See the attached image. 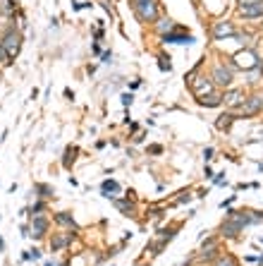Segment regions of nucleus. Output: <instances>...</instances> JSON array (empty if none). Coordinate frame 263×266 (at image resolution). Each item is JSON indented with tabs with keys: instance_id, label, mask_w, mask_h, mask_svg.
<instances>
[{
	"instance_id": "nucleus-1",
	"label": "nucleus",
	"mask_w": 263,
	"mask_h": 266,
	"mask_svg": "<svg viewBox=\"0 0 263 266\" xmlns=\"http://www.w3.org/2000/svg\"><path fill=\"white\" fill-rule=\"evenodd\" d=\"M134 10H137V17L141 22H153L158 14L156 0H134Z\"/></svg>"
},
{
	"instance_id": "nucleus-2",
	"label": "nucleus",
	"mask_w": 263,
	"mask_h": 266,
	"mask_svg": "<svg viewBox=\"0 0 263 266\" xmlns=\"http://www.w3.org/2000/svg\"><path fill=\"white\" fill-rule=\"evenodd\" d=\"M20 46H22V36L10 29V31L5 34V39H3V48L7 50V56L10 58H14L17 53H20Z\"/></svg>"
},
{
	"instance_id": "nucleus-3",
	"label": "nucleus",
	"mask_w": 263,
	"mask_h": 266,
	"mask_svg": "<svg viewBox=\"0 0 263 266\" xmlns=\"http://www.w3.org/2000/svg\"><path fill=\"white\" fill-rule=\"evenodd\" d=\"M235 65L237 67H242V70H254V67H258V58L256 53H251V50H244V53H237L235 56Z\"/></svg>"
},
{
	"instance_id": "nucleus-4",
	"label": "nucleus",
	"mask_w": 263,
	"mask_h": 266,
	"mask_svg": "<svg viewBox=\"0 0 263 266\" xmlns=\"http://www.w3.org/2000/svg\"><path fill=\"white\" fill-rule=\"evenodd\" d=\"M261 108H263V98H261V96L244 98L242 108H239V115H244V118H249V115H256V113H261Z\"/></svg>"
},
{
	"instance_id": "nucleus-5",
	"label": "nucleus",
	"mask_w": 263,
	"mask_h": 266,
	"mask_svg": "<svg viewBox=\"0 0 263 266\" xmlns=\"http://www.w3.org/2000/svg\"><path fill=\"white\" fill-rule=\"evenodd\" d=\"M239 12H242V17H247V20H256V17H263V0L239 7Z\"/></svg>"
},
{
	"instance_id": "nucleus-6",
	"label": "nucleus",
	"mask_w": 263,
	"mask_h": 266,
	"mask_svg": "<svg viewBox=\"0 0 263 266\" xmlns=\"http://www.w3.org/2000/svg\"><path fill=\"white\" fill-rule=\"evenodd\" d=\"M235 27L230 24V22H215V27H213V36L220 41V39H228V36H235Z\"/></svg>"
},
{
	"instance_id": "nucleus-7",
	"label": "nucleus",
	"mask_w": 263,
	"mask_h": 266,
	"mask_svg": "<svg viewBox=\"0 0 263 266\" xmlns=\"http://www.w3.org/2000/svg\"><path fill=\"white\" fill-rule=\"evenodd\" d=\"M213 79L218 82V84H222V86H230V84H232V70L218 65V67L213 70Z\"/></svg>"
},
{
	"instance_id": "nucleus-8",
	"label": "nucleus",
	"mask_w": 263,
	"mask_h": 266,
	"mask_svg": "<svg viewBox=\"0 0 263 266\" xmlns=\"http://www.w3.org/2000/svg\"><path fill=\"white\" fill-rule=\"evenodd\" d=\"M192 91H194L196 96H206V94H211L213 91V84L208 82V79H203V82H196V79H192Z\"/></svg>"
},
{
	"instance_id": "nucleus-9",
	"label": "nucleus",
	"mask_w": 263,
	"mask_h": 266,
	"mask_svg": "<svg viewBox=\"0 0 263 266\" xmlns=\"http://www.w3.org/2000/svg\"><path fill=\"white\" fill-rule=\"evenodd\" d=\"M69 242H72V233H63V235H58V238L50 240V250H53V252H58V250L67 247Z\"/></svg>"
},
{
	"instance_id": "nucleus-10",
	"label": "nucleus",
	"mask_w": 263,
	"mask_h": 266,
	"mask_svg": "<svg viewBox=\"0 0 263 266\" xmlns=\"http://www.w3.org/2000/svg\"><path fill=\"white\" fill-rule=\"evenodd\" d=\"M31 230H34L36 238H43V235H46V230H48V221H46V218H41V216H36L34 223H31Z\"/></svg>"
},
{
	"instance_id": "nucleus-11",
	"label": "nucleus",
	"mask_w": 263,
	"mask_h": 266,
	"mask_svg": "<svg viewBox=\"0 0 263 266\" xmlns=\"http://www.w3.org/2000/svg\"><path fill=\"white\" fill-rule=\"evenodd\" d=\"M165 43H194V36H182V34H163Z\"/></svg>"
},
{
	"instance_id": "nucleus-12",
	"label": "nucleus",
	"mask_w": 263,
	"mask_h": 266,
	"mask_svg": "<svg viewBox=\"0 0 263 266\" xmlns=\"http://www.w3.org/2000/svg\"><path fill=\"white\" fill-rule=\"evenodd\" d=\"M201 105H206V108H215V105L222 103V96H218V94H206V96L199 98Z\"/></svg>"
},
{
	"instance_id": "nucleus-13",
	"label": "nucleus",
	"mask_w": 263,
	"mask_h": 266,
	"mask_svg": "<svg viewBox=\"0 0 263 266\" xmlns=\"http://www.w3.org/2000/svg\"><path fill=\"white\" fill-rule=\"evenodd\" d=\"M242 96H244L242 91H230V94H225V96H222V101H225L228 105H239V103H244Z\"/></svg>"
},
{
	"instance_id": "nucleus-14",
	"label": "nucleus",
	"mask_w": 263,
	"mask_h": 266,
	"mask_svg": "<svg viewBox=\"0 0 263 266\" xmlns=\"http://www.w3.org/2000/svg\"><path fill=\"white\" fill-rule=\"evenodd\" d=\"M55 221L60 225H67V228H72V230H77V223H74V218L69 216V214H58Z\"/></svg>"
},
{
	"instance_id": "nucleus-15",
	"label": "nucleus",
	"mask_w": 263,
	"mask_h": 266,
	"mask_svg": "<svg viewBox=\"0 0 263 266\" xmlns=\"http://www.w3.org/2000/svg\"><path fill=\"white\" fill-rule=\"evenodd\" d=\"M74 158H77V147H67L65 158H63V166H65V168H69V166L74 163Z\"/></svg>"
},
{
	"instance_id": "nucleus-16",
	"label": "nucleus",
	"mask_w": 263,
	"mask_h": 266,
	"mask_svg": "<svg viewBox=\"0 0 263 266\" xmlns=\"http://www.w3.org/2000/svg\"><path fill=\"white\" fill-rule=\"evenodd\" d=\"M115 206H118L122 214H127V216H129L132 209H134V206H132V202H127V199H115Z\"/></svg>"
},
{
	"instance_id": "nucleus-17",
	"label": "nucleus",
	"mask_w": 263,
	"mask_h": 266,
	"mask_svg": "<svg viewBox=\"0 0 263 266\" xmlns=\"http://www.w3.org/2000/svg\"><path fill=\"white\" fill-rule=\"evenodd\" d=\"M103 192H105V194H108V192H115V194H118V192H120V185H118L115 180H105V182H103ZM105 194H103V197H105Z\"/></svg>"
},
{
	"instance_id": "nucleus-18",
	"label": "nucleus",
	"mask_w": 263,
	"mask_h": 266,
	"mask_svg": "<svg viewBox=\"0 0 263 266\" xmlns=\"http://www.w3.org/2000/svg\"><path fill=\"white\" fill-rule=\"evenodd\" d=\"M230 122H232V115H228V113H225V115H220V118H218L215 127H218V130H225V127H230Z\"/></svg>"
},
{
	"instance_id": "nucleus-19",
	"label": "nucleus",
	"mask_w": 263,
	"mask_h": 266,
	"mask_svg": "<svg viewBox=\"0 0 263 266\" xmlns=\"http://www.w3.org/2000/svg\"><path fill=\"white\" fill-rule=\"evenodd\" d=\"M170 29H173V22H170V20H160L158 22V31H160V34H165V31L170 34Z\"/></svg>"
},
{
	"instance_id": "nucleus-20",
	"label": "nucleus",
	"mask_w": 263,
	"mask_h": 266,
	"mask_svg": "<svg viewBox=\"0 0 263 266\" xmlns=\"http://www.w3.org/2000/svg\"><path fill=\"white\" fill-rule=\"evenodd\" d=\"M160 70H163V72H170V70H173V65H170V58H165V56H160Z\"/></svg>"
},
{
	"instance_id": "nucleus-21",
	"label": "nucleus",
	"mask_w": 263,
	"mask_h": 266,
	"mask_svg": "<svg viewBox=\"0 0 263 266\" xmlns=\"http://www.w3.org/2000/svg\"><path fill=\"white\" fill-rule=\"evenodd\" d=\"M215 266H237V261L232 259V257H222V259H218Z\"/></svg>"
},
{
	"instance_id": "nucleus-22",
	"label": "nucleus",
	"mask_w": 263,
	"mask_h": 266,
	"mask_svg": "<svg viewBox=\"0 0 263 266\" xmlns=\"http://www.w3.org/2000/svg\"><path fill=\"white\" fill-rule=\"evenodd\" d=\"M39 192H41V197H48L50 194V187H46V185H39Z\"/></svg>"
},
{
	"instance_id": "nucleus-23",
	"label": "nucleus",
	"mask_w": 263,
	"mask_h": 266,
	"mask_svg": "<svg viewBox=\"0 0 263 266\" xmlns=\"http://www.w3.org/2000/svg\"><path fill=\"white\" fill-rule=\"evenodd\" d=\"M5 58H10V56H7V50L3 48V43H0V63H5Z\"/></svg>"
},
{
	"instance_id": "nucleus-24",
	"label": "nucleus",
	"mask_w": 263,
	"mask_h": 266,
	"mask_svg": "<svg viewBox=\"0 0 263 266\" xmlns=\"http://www.w3.org/2000/svg\"><path fill=\"white\" fill-rule=\"evenodd\" d=\"M122 103H125V105H132V94H122Z\"/></svg>"
},
{
	"instance_id": "nucleus-25",
	"label": "nucleus",
	"mask_w": 263,
	"mask_h": 266,
	"mask_svg": "<svg viewBox=\"0 0 263 266\" xmlns=\"http://www.w3.org/2000/svg\"><path fill=\"white\" fill-rule=\"evenodd\" d=\"M203 158H206V161H211V158H213V149H206V151H203Z\"/></svg>"
},
{
	"instance_id": "nucleus-26",
	"label": "nucleus",
	"mask_w": 263,
	"mask_h": 266,
	"mask_svg": "<svg viewBox=\"0 0 263 266\" xmlns=\"http://www.w3.org/2000/svg\"><path fill=\"white\" fill-rule=\"evenodd\" d=\"M148 151H151V154H160V151H163V147H151Z\"/></svg>"
}]
</instances>
